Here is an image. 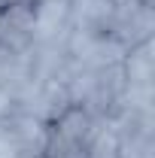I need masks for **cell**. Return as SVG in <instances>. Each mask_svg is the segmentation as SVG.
<instances>
[{
  "label": "cell",
  "instance_id": "obj_2",
  "mask_svg": "<svg viewBox=\"0 0 155 158\" xmlns=\"http://www.w3.org/2000/svg\"><path fill=\"white\" fill-rule=\"evenodd\" d=\"M70 31V0H37L31 21V43H55Z\"/></svg>",
  "mask_w": 155,
  "mask_h": 158
},
{
  "label": "cell",
  "instance_id": "obj_1",
  "mask_svg": "<svg viewBox=\"0 0 155 158\" xmlns=\"http://www.w3.org/2000/svg\"><path fill=\"white\" fill-rule=\"evenodd\" d=\"M3 128L12 140L19 158H46V149H49V125L43 118L31 116V113H9L3 118Z\"/></svg>",
  "mask_w": 155,
  "mask_h": 158
},
{
  "label": "cell",
  "instance_id": "obj_3",
  "mask_svg": "<svg viewBox=\"0 0 155 158\" xmlns=\"http://www.w3.org/2000/svg\"><path fill=\"white\" fill-rule=\"evenodd\" d=\"M125 85H152V40L137 43L122 58Z\"/></svg>",
  "mask_w": 155,
  "mask_h": 158
},
{
  "label": "cell",
  "instance_id": "obj_7",
  "mask_svg": "<svg viewBox=\"0 0 155 158\" xmlns=\"http://www.w3.org/2000/svg\"><path fill=\"white\" fill-rule=\"evenodd\" d=\"M0 3H12V0H0Z\"/></svg>",
  "mask_w": 155,
  "mask_h": 158
},
{
  "label": "cell",
  "instance_id": "obj_5",
  "mask_svg": "<svg viewBox=\"0 0 155 158\" xmlns=\"http://www.w3.org/2000/svg\"><path fill=\"white\" fill-rule=\"evenodd\" d=\"M0 158H19L15 146H12V140H9L6 128H3V122H0Z\"/></svg>",
  "mask_w": 155,
  "mask_h": 158
},
{
  "label": "cell",
  "instance_id": "obj_6",
  "mask_svg": "<svg viewBox=\"0 0 155 158\" xmlns=\"http://www.w3.org/2000/svg\"><path fill=\"white\" fill-rule=\"evenodd\" d=\"M125 3H134V0H116V6H125Z\"/></svg>",
  "mask_w": 155,
  "mask_h": 158
},
{
  "label": "cell",
  "instance_id": "obj_4",
  "mask_svg": "<svg viewBox=\"0 0 155 158\" xmlns=\"http://www.w3.org/2000/svg\"><path fill=\"white\" fill-rule=\"evenodd\" d=\"M9 113H15V94L6 85H0V122L9 116Z\"/></svg>",
  "mask_w": 155,
  "mask_h": 158
}]
</instances>
